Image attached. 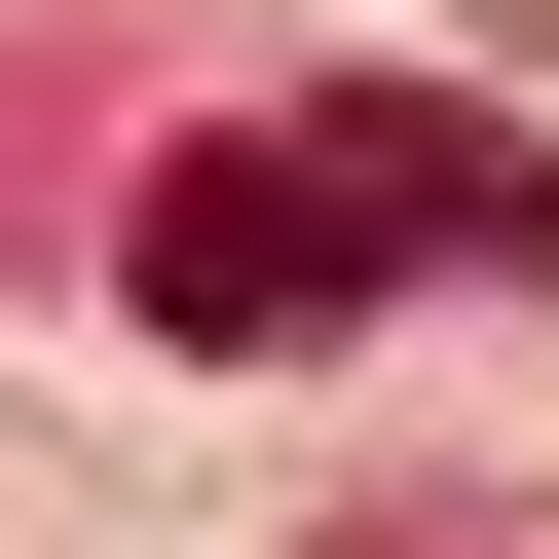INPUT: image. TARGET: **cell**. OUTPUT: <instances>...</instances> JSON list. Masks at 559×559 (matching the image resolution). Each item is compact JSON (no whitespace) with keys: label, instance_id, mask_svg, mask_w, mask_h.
Returning a JSON list of instances; mask_svg holds the SVG:
<instances>
[{"label":"cell","instance_id":"cell-1","mask_svg":"<svg viewBox=\"0 0 559 559\" xmlns=\"http://www.w3.org/2000/svg\"><path fill=\"white\" fill-rule=\"evenodd\" d=\"M373 299H559V150H522V112L299 75V112H187L150 224H112V336H187V373H299V336H373Z\"/></svg>","mask_w":559,"mask_h":559}]
</instances>
